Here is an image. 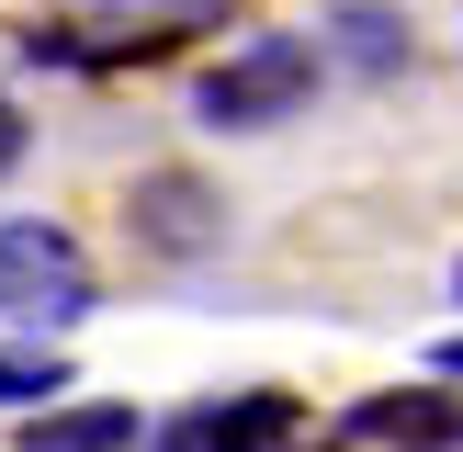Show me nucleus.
<instances>
[{
  "mask_svg": "<svg viewBox=\"0 0 463 452\" xmlns=\"http://www.w3.org/2000/svg\"><path fill=\"white\" fill-rule=\"evenodd\" d=\"M136 238L170 249V260H193V249L226 238V203L203 193V181H181V170H147V181H136Z\"/></svg>",
  "mask_w": 463,
  "mask_h": 452,
  "instance_id": "nucleus-3",
  "label": "nucleus"
},
{
  "mask_svg": "<svg viewBox=\"0 0 463 452\" xmlns=\"http://www.w3.org/2000/svg\"><path fill=\"white\" fill-rule=\"evenodd\" d=\"M12 147H23V125H12V102H0V158H12Z\"/></svg>",
  "mask_w": 463,
  "mask_h": 452,
  "instance_id": "nucleus-8",
  "label": "nucleus"
},
{
  "mask_svg": "<svg viewBox=\"0 0 463 452\" xmlns=\"http://www.w3.org/2000/svg\"><path fill=\"white\" fill-rule=\"evenodd\" d=\"M68 407V362L57 351H0V419H45Z\"/></svg>",
  "mask_w": 463,
  "mask_h": 452,
  "instance_id": "nucleus-6",
  "label": "nucleus"
},
{
  "mask_svg": "<svg viewBox=\"0 0 463 452\" xmlns=\"http://www.w3.org/2000/svg\"><path fill=\"white\" fill-rule=\"evenodd\" d=\"M430 373H441V384H463V339H441V351H430Z\"/></svg>",
  "mask_w": 463,
  "mask_h": 452,
  "instance_id": "nucleus-7",
  "label": "nucleus"
},
{
  "mask_svg": "<svg viewBox=\"0 0 463 452\" xmlns=\"http://www.w3.org/2000/svg\"><path fill=\"white\" fill-rule=\"evenodd\" d=\"M90 306H102V283H90V260H80L68 226H45V215H12V226H0V316H12V328L68 339Z\"/></svg>",
  "mask_w": 463,
  "mask_h": 452,
  "instance_id": "nucleus-1",
  "label": "nucleus"
},
{
  "mask_svg": "<svg viewBox=\"0 0 463 452\" xmlns=\"http://www.w3.org/2000/svg\"><path fill=\"white\" fill-rule=\"evenodd\" d=\"M317 68H328V45H306V34H260L249 57H226V68H203V80H193V113H203V125H226V136L283 125V113L317 90Z\"/></svg>",
  "mask_w": 463,
  "mask_h": 452,
  "instance_id": "nucleus-2",
  "label": "nucleus"
},
{
  "mask_svg": "<svg viewBox=\"0 0 463 452\" xmlns=\"http://www.w3.org/2000/svg\"><path fill=\"white\" fill-rule=\"evenodd\" d=\"M441 452H463V429H452V441H441Z\"/></svg>",
  "mask_w": 463,
  "mask_h": 452,
  "instance_id": "nucleus-10",
  "label": "nucleus"
},
{
  "mask_svg": "<svg viewBox=\"0 0 463 452\" xmlns=\"http://www.w3.org/2000/svg\"><path fill=\"white\" fill-rule=\"evenodd\" d=\"M23 452H147V419L136 407H45V419H23Z\"/></svg>",
  "mask_w": 463,
  "mask_h": 452,
  "instance_id": "nucleus-4",
  "label": "nucleus"
},
{
  "mask_svg": "<svg viewBox=\"0 0 463 452\" xmlns=\"http://www.w3.org/2000/svg\"><path fill=\"white\" fill-rule=\"evenodd\" d=\"M328 34H339V57H351V68H373V80L407 57V23L384 12V0H339V12H328Z\"/></svg>",
  "mask_w": 463,
  "mask_h": 452,
  "instance_id": "nucleus-5",
  "label": "nucleus"
},
{
  "mask_svg": "<svg viewBox=\"0 0 463 452\" xmlns=\"http://www.w3.org/2000/svg\"><path fill=\"white\" fill-rule=\"evenodd\" d=\"M452 306H463V260H452Z\"/></svg>",
  "mask_w": 463,
  "mask_h": 452,
  "instance_id": "nucleus-9",
  "label": "nucleus"
}]
</instances>
